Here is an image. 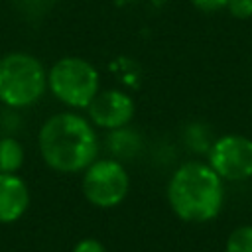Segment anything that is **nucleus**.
I'll return each mask as SVG.
<instances>
[{"label":"nucleus","mask_w":252,"mask_h":252,"mask_svg":"<svg viewBox=\"0 0 252 252\" xmlns=\"http://www.w3.org/2000/svg\"><path fill=\"white\" fill-rule=\"evenodd\" d=\"M37 150L49 169L83 173L98 158V134L87 116L75 110L55 112L39 126Z\"/></svg>","instance_id":"nucleus-1"},{"label":"nucleus","mask_w":252,"mask_h":252,"mask_svg":"<svg viewBox=\"0 0 252 252\" xmlns=\"http://www.w3.org/2000/svg\"><path fill=\"white\" fill-rule=\"evenodd\" d=\"M165 197L173 215L185 222H209L224 205V181L207 161L181 163L169 177Z\"/></svg>","instance_id":"nucleus-2"},{"label":"nucleus","mask_w":252,"mask_h":252,"mask_svg":"<svg viewBox=\"0 0 252 252\" xmlns=\"http://www.w3.org/2000/svg\"><path fill=\"white\" fill-rule=\"evenodd\" d=\"M47 93V69L28 51H10L0 57V102L10 110L37 104Z\"/></svg>","instance_id":"nucleus-3"},{"label":"nucleus","mask_w":252,"mask_h":252,"mask_svg":"<svg viewBox=\"0 0 252 252\" xmlns=\"http://www.w3.org/2000/svg\"><path fill=\"white\" fill-rule=\"evenodd\" d=\"M47 91L71 110H87L100 91L98 69L83 57L67 55L47 71Z\"/></svg>","instance_id":"nucleus-4"},{"label":"nucleus","mask_w":252,"mask_h":252,"mask_svg":"<svg viewBox=\"0 0 252 252\" xmlns=\"http://www.w3.org/2000/svg\"><path fill=\"white\" fill-rule=\"evenodd\" d=\"M81 191L93 207H118L130 191V175L126 165L116 158H96L83 171Z\"/></svg>","instance_id":"nucleus-5"},{"label":"nucleus","mask_w":252,"mask_h":252,"mask_svg":"<svg viewBox=\"0 0 252 252\" xmlns=\"http://www.w3.org/2000/svg\"><path fill=\"white\" fill-rule=\"evenodd\" d=\"M207 163L222 181L252 177V140L242 134H224L207 150Z\"/></svg>","instance_id":"nucleus-6"},{"label":"nucleus","mask_w":252,"mask_h":252,"mask_svg":"<svg viewBox=\"0 0 252 252\" xmlns=\"http://www.w3.org/2000/svg\"><path fill=\"white\" fill-rule=\"evenodd\" d=\"M134 112H136L134 98L120 89L98 91V94L87 106V118L93 122V126L108 132L130 126Z\"/></svg>","instance_id":"nucleus-7"},{"label":"nucleus","mask_w":252,"mask_h":252,"mask_svg":"<svg viewBox=\"0 0 252 252\" xmlns=\"http://www.w3.org/2000/svg\"><path fill=\"white\" fill-rule=\"evenodd\" d=\"M32 203V193L18 173H0V224L20 220Z\"/></svg>","instance_id":"nucleus-8"},{"label":"nucleus","mask_w":252,"mask_h":252,"mask_svg":"<svg viewBox=\"0 0 252 252\" xmlns=\"http://www.w3.org/2000/svg\"><path fill=\"white\" fill-rule=\"evenodd\" d=\"M106 148L112 154V158H116L120 161L122 159H130L142 150V138H140V134L136 130H132L130 126H124V128L108 132Z\"/></svg>","instance_id":"nucleus-9"},{"label":"nucleus","mask_w":252,"mask_h":252,"mask_svg":"<svg viewBox=\"0 0 252 252\" xmlns=\"http://www.w3.org/2000/svg\"><path fill=\"white\" fill-rule=\"evenodd\" d=\"M24 159V146L14 136H0V173H18Z\"/></svg>","instance_id":"nucleus-10"},{"label":"nucleus","mask_w":252,"mask_h":252,"mask_svg":"<svg viewBox=\"0 0 252 252\" xmlns=\"http://www.w3.org/2000/svg\"><path fill=\"white\" fill-rule=\"evenodd\" d=\"M224 252H252V224L236 226L226 238Z\"/></svg>","instance_id":"nucleus-11"},{"label":"nucleus","mask_w":252,"mask_h":252,"mask_svg":"<svg viewBox=\"0 0 252 252\" xmlns=\"http://www.w3.org/2000/svg\"><path fill=\"white\" fill-rule=\"evenodd\" d=\"M226 10L236 20H248L252 18V0H228Z\"/></svg>","instance_id":"nucleus-12"},{"label":"nucleus","mask_w":252,"mask_h":252,"mask_svg":"<svg viewBox=\"0 0 252 252\" xmlns=\"http://www.w3.org/2000/svg\"><path fill=\"white\" fill-rule=\"evenodd\" d=\"M71 252H106V246L96 238H83L73 246Z\"/></svg>","instance_id":"nucleus-13"},{"label":"nucleus","mask_w":252,"mask_h":252,"mask_svg":"<svg viewBox=\"0 0 252 252\" xmlns=\"http://www.w3.org/2000/svg\"><path fill=\"white\" fill-rule=\"evenodd\" d=\"M191 4L201 12H219L226 8L228 0H191Z\"/></svg>","instance_id":"nucleus-14"}]
</instances>
